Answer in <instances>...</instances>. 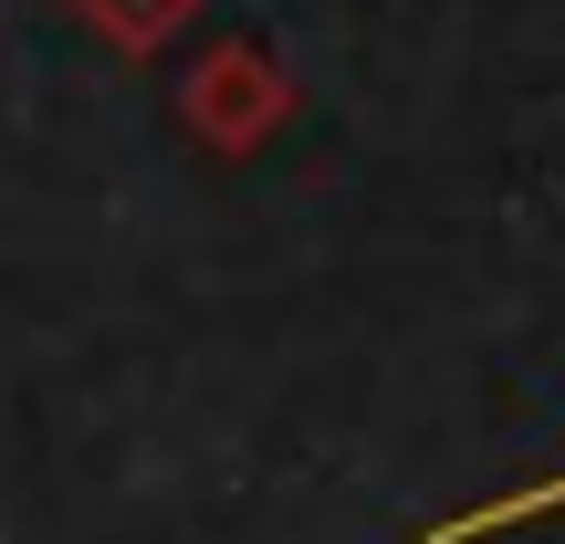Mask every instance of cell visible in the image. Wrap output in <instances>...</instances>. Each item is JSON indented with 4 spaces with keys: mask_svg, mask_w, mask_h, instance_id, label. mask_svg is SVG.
<instances>
[{
    "mask_svg": "<svg viewBox=\"0 0 565 544\" xmlns=\"http://www.w3.org/2000/svg\"><path fill=\"white\" fill-rule=\"evenodd\" d=\"M63 11L84 21V32L105 42V53H126V63H147V53H168V42L200 21V0H63Z\"/></svg>",
    "mask_w": 565,
    "mask_h": 544,
    "instance_id": "cell-2",
    "label": "cell"
},
{
    "mask_svg": "<svg viewBox=\"0 0 565 544\" xmlns=\"http://www.w3.org/2000/svg\"><path fill=\"white\" fill-rule=\"evenodd\" d=\"M179 126L210 147V158H252L294 126V74L263 42H210L200 63L179 74Z\"/></svg>",
    "mask_w": 565,
    "mask_h": 544,
    "instance_id": "cell-1",
    "label": "cell"
},
{
    "mask_svg": "<svg viewBox=\"0 0 565 544\" xmlns=\"http://www.w3.org/2000/svg\"><path fill=\"white\" fill-rule=\"evenodd\" d=\"M524 513H565V471H545V482H524V492H503V503H482V513H450V524H429V544H482V534L524 524Z\"/></svg>",
    "mask_w": 565,
    "mask_h": 544,
    "instance_id": "cell-3",
    "label": "cell"
}]
</instances>
